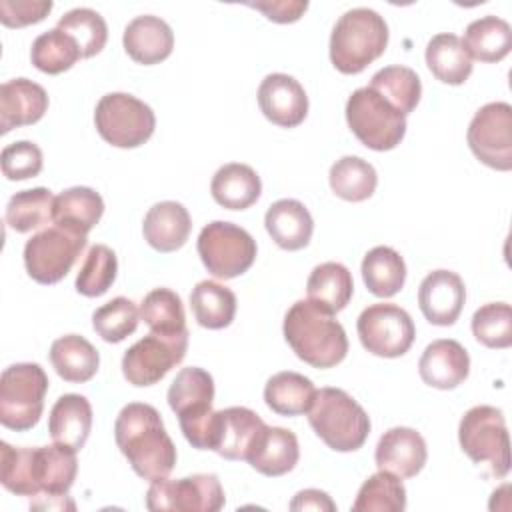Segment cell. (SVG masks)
I'll use <instances>...</instances> for the list:
<instances>
[{
	"label": "cell",
	"instance_id": "cell-1",
	"mask_svg": "<svg viewBox=\"0 0 512 512\" xmlns=\"http://www.w3.org/2000/svg\"><path fill=\"white\" fill-rule=\"evenodd\" d=\"M114 438L132 470L148 482L166 478L176 466V446L150 404H126L114 422Z\"/></svg>",
	"mask_w": 512,
	"mask_h": 512
},
{
	"label": "cell",
	"instance_id": "cell-2",
	"mask_svg": "<svg viewBox=\"0 0 512 512\" xmlns=\"http://www.w3.org/2000/svg\"><path fill=\"white\" fill-rule=\"evenodd\" d=\"M282 330L292 352L312 368H332L348 354V338L342 324L308 298L290 306Z\"/></svg>",
	"mask_w": 512,
	"mask_h": 512
},
{
	"label": "cell",
	"instance_id": "cell-3",
	"mask_svg": "<svg viewBox=\"0 0 512 512\" xmlns=\"http://www.w3.org/2000/svg\"><path fill=\"white\" fill-rule=\"evenodd\" d=\"M388 24L372 8L344 12L330 34V62L342 74H360L384 54Z\"/></svg>",
	"mask_w": 512,
	"mask_h": 512
},
{
	"label": "cell",
	"instance_id": "cell-4",
	"mask_svg": "<svg viewBox=\"0 0 512 512\" xmlns=\"http://www.w3.org/2000/svg\"><path fill=\"white\" fill-rule=\"evenodd\" d=\"M166 398L170 410L178 416L184 438L196 450H212L216 432L212 376L198 366L182 368L172 380Z\"/></svg>",
	"mask_w": 512,
	"mask_h": 512
},
{
	"label": "cell",
	"instance_id": "cell-5",
	"mask_svg": "<svg viewBox=\"0 0 512 512\" xmlns=\"http://www.w3.org/2000/svg\"><path fill=\"white\" fill-rule=\"evenodd\" d=\"M306 414L316 436L336 452H354L362 448L370 434L368 414L340 388L316 390Z\"/></svg>",
	"mask_w": 512,
	"mask_h": 512
},
{
	"label": "cell",
	"instance_id": "cell-6",
	"mask_svg": "<svg viewBox=\"0 0 512 512\" xmlns=\"http://www.w3.org/2000/svg\"><path fill=\"white\" fill-rule=\"evenodd\" d=\"M48 376L36 362H18L0 376V424L26 432L34 428L44 410Z\"/></svg>",
	"mask_w": 512,
	"mask_h": 512
},
{
	"label": "cell",
	"instance_id": "cell-7",
	"mask_svg": "<svg viewBox=\"0 0 512 512\" xmlns=\"http://www.w3.org/2000/svg\"><path fill=\"white\" fill-rule=\"evenodd\" d=\"M346 122L352 134L370 150L396 148L406 134V116L370 86L358 88L346 102Z\"/></svg>",
	"mask_w": 512,
	"mask_h": 512
},
{
	"label": "cell",
	"instance_id": "cell-8",
	"mask_svg": "<svg viewBox=\"0 0 512 512\" xmlns=\"http://www.w3.org/2000/svg\"><path fill=\"white\" fill-rule=\"evenodd\" d=\"M460 448L474 464H488L490 474L504 478L510 470V440L504 414L494 406L470 408L458 426Z\"/></svg>",
	"mask_w": 512,
	"mask_h": 512
},
{
	"label": "cell",
	"instance_id": "cell-9",
	"mask_svg": "<svg viewBox=\"0 0 512 512\" xmlns=\"http://www.w3.org/2000/svg\"><path fill=\"white\" fill-rule=\"evenodd\" d=\"M94 124L102 140L116 148L142 146L156 128L152 108L126 92L104 94L94 110Z\"/></svg>",
	"mask_w": 512,
	"mask_h": 512
},
{
	"label": "cell",
	"instance_id": "cell-10",
	"mask_svg": "<svg viewBox=\"0 0 512 512\" xmlns=\"http://www.w3.org/2000/svg\"><path fill=\"white\" fill-rule=\"evenodd\" d=\"M196 248L206 270L220 280L244 274L256 260V240L226 220L206 224L198 234Z\"/></svg>",
	"mask_w": 512,
	"mask_h": 512
},
{
	"label": "cell",
	"instance_id": "cell-11",
	"mask_svg": "<svg viewBox=\"0 0 512 512\" xmlns=\"http://www.w3.org/2000/svg\"><path fill=\"white\" fill-rule=\"evenodd\" d=\"M86 242L88 238L84 234L70 232L56 224L36 232L24 244V266L28 276L38 284L60 282L86 248Z\"/></svg>",
	"mask_w": 512,
	"mask_h": 512
},
{
	"label": "cell",
	"instance_id": "cell-12",
	"mask_svg": "<svg viewBox=\"0 0 512 512\" xmlns=\"http://www.w3.org/2000/svg\"><path fill=\"white\" fill-rule=\"evenodd\" d=\"M226 502L216 474H192L178 480L150 482L146 508L152 512H218Z\"/></svg>",
	"mask_w": 512,
	"mask_h": 512
},
{
	"label": "cell",
	"instance_id": "cell-13",
	"mask_svg": "<svg viewBox=\"0 0 512 512\" xmlns=\"http://www.w3.org/2000/svg\"><path fill=\"white\" fill-rule=\"evenodd\" d=\"M362 346L382 358H398L406 354L414 342L416 326L410 314L392 302L370 304L356 322Z\"/></svg>",
	"mask_w": 512,
	"mask_h": 512
},
{
	"label": "cell",
	"instance_id": "cell-14",
	"mask_svg": "<svg viewBox=\"0 0 512 512\" xmlns=\"http://www.w3.org/2000/svg\"><path fill=\"white\" fill-rule=\"evenodd\" d=\"M472 154L488 168L512 170V106L488 102L476 110L466 132Z\"/></svg>",
	"mask_w": 512,
	"mask_h": 512
},
{
	"label": "cell",
	"instance_id": "cell-15",
	"mask_svg": "<svg viewBox=\"0 0 512 512\" xmlns=\"http://www.w3.org/2000/svg\"><path fill=\"white\" fill-rule=\"evenodd\" d=\"M186 350L188 334L162 336L150 332L124 352L122 374L132 386H152L184 360Z\"/></svg>",
	"mask_w": 512,
	"mask_h": 512
},
{
	"label": "cell",
	"instance_id": "cell-16",
	"mask_svg": "<svg viewBox=\"0 0 512 512\" xmlns=\"http://www.w3.org/2000/svg\"><path fill=\"white\" fill-rule=\"evenodd\" d=\"M260 112L280 128H294L308 114V96L302 84L282 72L268 74L258 86Z\"/></svg>",
	"mask_w": 512,
	"mask_h": 512
},
{
	"label": "cell",
	"instance_id": "cell-17",
	"mask_svg": "<svg viewBox=\"0 0 512 512\" xmlns=\"http://www.w3.org/2000/svg\"><path fill=\"white\" fill-rule=\"evenodd\" d=\"M466 302L462 278L452 270H434L420 282L418 306L434 326H452Z\"/></svg>",
	"mask_w": 512,
	"mask_h": 512
},
{
	"label": "cell",
	"instance_id": "cell-18",
	"mask_svg": "<svg viewBox=\"0 0 512 512\" xmlns=\"http://www.w3.org/2000/svg\"><path fill=\"white\" fill-rule=\"evenodd\" d=\"M78 472L76 450L50 444L30 448V476L34 496H66L72 488Z\"/></svg>",
	"mask_w": 512,
	"mask_h": 512
},
{
	"label": "cell",
	"instance_id": "cell-19",
	"mask_svg": "<svg viewBox=\"0 0 512 512\" xmlns=\"http://www.w3.org/2000/svg\"><path fill=\"white\" fill-rule=\"evenodd\" d=\"M428 458V448L420 432L406 426L386 430L374 452L378 470H386L398 478L416 476Z\"/></svg>",
	"mask_w": 512,
	"mask_h": 512
},
{
	"label": "cell",
	"instance_id": "cell-20",
	"mask_svg": "<svg viewBox=\"0 0 512 512\" xmlns=\"http://www.w3.org/2000/svg\"><path fill=\"white\" fill-rule=\"evenodd\" d=\"M420 378L438 390L460 386L470 374V356L466 348L452 338L430 342L418 362Z\"/></svg>",
	"mask_w": 512,
	"mask_h": 512
},
{
	"label": "cell",
	"instance_id": "cell-21",
	"mask_svg": "<svg viewBox=\"0 0 512 512\" xmlns=\"http://www.w3.org/2000/svg\"><path fill=\"white\" fill-rule=\"evenodd\" d=\"M48 110L46 90L28 80L12 78L0 86V132L36 124Z\"/></svg>",
	"mask_w": 512,
	"mask_h": 512
},
{
	"label": "cell",
	"instance_id": "cell-22",
	"mask_svg": "<svg viewBox=\"0 0 512 512\" xmlns=\"http://www.w3.org/2000/svg\"><path fill=\"white\" fill-rule=\"evenodd\" d=\"M216 446L214 452L226 460H246L258 440L264 420L244 406L216 410Z\"/></svg>",
	"mask_w": 512,
	"mask_h": 512
},
{
	"label": "cell",
	"instance_id": "cell-23",
	"mask_svg": "<svg viewBox=\"0 0 512 512\" xmlns=\"http://www.w3.org/2000/svg\"><path fill=\"white\" fill-rule=\"evenodd\" d=\"M122 44L126 54L134 62L152 66L166 60L172 54L174 32L162 18L144 14L132 18L126 24Z\"/></svg>",
	"mask_w": 512,
	"mask_h": 512
},
{
	"label": "cell",
	"instance_id": "cell-24",
	"mask_svg": "<svg viewBox=\"0 0 512 512\" xmlns=\"http://www.w3.org/2000/svg\"><path fill=\"white\" fill-rule=\"evenodd\" d=\"M192 230V220L188 210L174 200L156 202L144 216L142 234L144 240L158 252L180 250Z\"/></svg>",
	"mask_w": 512,
	"mask_h": 512
},
{
	"label": "cell",
	"instance_id": "cell-25",
	"mask_svg": "<svg viewBox=\"0 0 512 512\" xmlns=\"http://www.w3.org/2000/svg\"><path fill=\"white\" fill-rule=\"evenodd\" d=\"M298 458L300 446L292 430L280 426H264L246 462L264 476H282L294 470Z\"/></svg>",
	"mask_w": 512,
	"mask_h": 512
},
{
	"label": "cell",
	"instance_id": "cell-26",
	"mask_svg": "<svg viewBox=\"0 0 512 512\" xmlns=\"http://www.w3.org/2000/svg\"><path fill=\"white\" fill-rule=\"evenodd\" d=\"M264 226L272 240L282 250L290 252L306 248L314 232V220L308 208L294 198H282L270 204L264 216Z\"/></svg>",
	"mask_w": 512,
	"mask_h": 512
},
{
	"label": "cell",
	"instance_id": "cell-27",
	"mask_svg": "<svg viewBox=\"0 0 512 512\" xmlns=\"http://www.w3.org/2000/svg\"><path fill=\"white\" fill-rule=\"evenodd\" d=\"M92 430V406L82 394H62L48 418V432L56 444L82 450Z\"/></svg>",
	"mask_w": 512,
	"mask_h": 512
},
{
	"label": "cell",
	"instance_id": "cell-28",
	"mask_svg": "<svg viewBox=\"0 0 512 512\" xmlns=\"http://www.w3.org/2000/svg\"><path fill=\"white\" fill-rule=\"evenodd\" d=\"M210 192L222 208L246 210L260 198L262 182L252 166L230 162L216 170L210 182Z\"/></svg>",
	"mask_w": 512,
	"mask_h": 512
},
{
	"label": "cell",
	"instance_id": "cell-29",
	"mask_svg": "<svg viewBox=\"0 0 512 512\" xmlns=\"http://www.w3.org/2000/svg\"><path fill=\"white\" fill-rule=\"evenodd\" d=\"M104 214L102 196L88 186H72L54 198L52 222L76 234H88Z\"/></svg>",
	"mask_w": 512,
	"mask_h": 512
},
{
	"label": "cell",
	"instance_id": "cell-30",
	"mask_svg": "<svg viewBox=\"0 0 512 512\" xmlns=\"http://www.w3.org/2000/svg\"><path fill=\"white\" fill-rule=\"evenodd\" d=\"M50 362L62 380L82 384L98 372L100 354L84 336L66 334L52 342Z\"/></svg>",
	"mask_w": 512,
	"mask_h": 512
},
{
	"label": "cell",
	"instance_id": "cell-31",
	"mask_svg": "<svg viewBox=\"0 0 512 512\" xmlns=\"http://www.w3.org/2000/svg\"><path fill=\"white\" fill-rule=\"evenodd\" d=\"M426 66L436 80L450 86L464 84L472 74V58L464 48L462 38L450 32L430 38L426 46Z\"/></svg>",
	"mask_w": 512,
	"mask_h": 512
},
{
	"label": "cell",
	"instance_id": "cell-32",
	"mask_svg": "<svg viewBox=\"0 0 512 512\" xmlns=\"http://www.w3.org/2000/svg\"><path fill=\"white\" fill-rule=\"evenodd\" d=\"M352 292H354L352 274L340 262L318 264L310 272L306 282L308 300L330 314L344 310L352 298Z\"/></svg>",
	"mask_w": 512,
	"mask_h": 512
},
{
	"label": "cell",
	"instance_id": "cell-33",
	"mask_svg": "<svg viewBox=\"0 0 512 512\" xmlns=\"http://www.w3.org/2000/svg\"><path fill=\"white\" fill-rule=\"evenodd\" d=\"M462 42L470 58L486 64L500 62L512 48V28L506 20L488 14L466 26Z\"/></svg>",
	"mask_w": 512,
	"mask_h": 512
},
{
	"label": "cell",
	"instance_id": "cell-34",
	"mask_svg": "<svg viewBox=\"0 0 512 512\" xmlns=\"http://www.w3.org/2000/svg\"><path fill=\"white\" fill-rule=\"evenodd\" d=\"M316 396V386L310 378L298 372H278L264 386L266 406L280 416L306 414Z\"/></svg>",
	"mask_w": 512,
	"mask_h": 512
},
{
	"label": "cell",
	"instance_id": "cell-35",
	"mask_svg": "<svg viewBox=\"0 0 512 512\" xmlns=\"http://www.w3.org/2000/svg\"><path fill=\"white\" fill-rule=\"evenodd\" d=\"M190 308L202 328L220 330L230 326L234 320L236 296L220 282L202 280L190 292Z\"/></svg>",
	"mask_w": 512,
	"mask_h": 512
},
{
	"label": "cell",
	"instance_id": "cell-36",
	"mask_svg": "<svg viewBox=\"0 0 512 512\" xmlns=\"http://www.w3.org/2000/svg\"><path fill=\"white\" fill-rule=\"evenodd\" d=\"M362 278L366 288L378 298L398 294L406 282V264L390 246H374L362 260Z\"/></svg>",
	"mask_w": 512,
	"mask_h": 512
},
{
	"label": "cell",
	"instance_id": "cell-37",
	"mask_svg": "<svg viewBox=\"0 0 512 512\" xmlns=\"http://www.w3.org/2000/svg\"><path fill=\"white\" fill-rule=\"evenodd\" d=\"M328 182L332 192L346 202L368 200L378 184V174L370 162L360 156H342L330 168Z\"/></svg>",
	"mask_w": 512,
	"mask_h": 512
},
{
	"label": "cell",
	"instance_id": "cell-38",
	"mask_svg": "<svg viewBox=\"0 0 512 512\" xmlns=\"http://www.w3.org/2000/svg\"><path fill=\"white\" fill-rule=\"evenodd\" d=\"M54 198L56 196H52V192L44 186L16 192L6 204L4 220L14 232L20 234L40 230L52 222Z\"/></svg>",
	"mask_w": 512,
	"mask_h": 512
},
{
	"label": "cell",
	"instance_id": "cell-39",
	"mask_svg": "<svg viewBox=\"0 0 512 512\" xmlns=\"http://www.w3.org/2000/svg\"><path fill=\"white\" fill-rule=\"evenodd\" d=\"M140 318L154 334H188L182 300L170 288H154L152 292H148L140 304Z\"/></svg>",
	"mask_w": 512,
	"mask_h": 512
},
{
	"label": "cell",
	"instance_id": "cell-40",
	"mask_svg": "<svg viewBox=\"0 0 512 512\" xmlns=\"http://www.w3.org/2000/svg\"><path fill=\"white\" fill-rule=\"evenodd\" d=\"M368 86L386 98L404 116H408L418 106L422 96V82L418 74L412 68L400 64L378 70Z\"/></svg>",
	"mask_w": 512,
	"mask_h": 512
},
{
	"label": "cell",
	"instance_id": "cell-41",
	"mask_svg": "<svg viewBox=\"0 0 512 512\" xmlns=\"http://www.w3.org/2000/svg\"><path fill=\"white\" fill-rule=\"evenodd\" d=\"M406 508V488L402 480L386 470H378L360 486L352 504L354 512H402Z\"/></svg>",
	"mask_w": 512,
	"mask_h": 512
},
{
	"label": "cell",
	"instance_id": "cell-42",
	"mask_svg": "<svg viewBox=\"0 0 512 512\" xmlns=\"http://www.w3.org/2000/svg\"><path fill=\"white\" fill-rule=\"evenodd\" d=\"M82 58L78 44L60 28L42 32L30 48L32 64L44 74H62Z\"/></svg>",
	"mask_w": 512,
	"mask_h": 512
},
{
	"label": "cell",
	"instance_id": "cell-43",
	"mask_svg": "<svg viewBox=\"0 0 512 512\" xmlns=\"http://www.w3.org/2000/svg\"><path fill=\"white\" fill-rule=\"evenodd\" d=\"M56 28L66 32L78 44L82 58H92L102 52L108 40L106 20L92 8H74L66 12Z\"/></svg>",
	"mask_w": 512,
	"mask_h": 512
},
{
	"label": "cell",
	"instance_id": "cell-44",
	"mask_svg": "<svg viewBox=\"0 0 512 512\" xmlns=\"http://www.w3.org/2000/svg\"><path fill=\"white\" fill-rule=\"evenodd\" d=\"M118 272V260L110 246L94 244L76 276V290L86 298H98L108 292Z\"/></svg>",
	"mask_w": 512,
	"mask_h": 512
},
{
	"label": "cell",
	"instance_id": "cell-45",
	"mask_svg": "<svg viewBox=\"0 0 512 512\" xmlns=\"http://www.w3.org/2000/svg\"><path fill=\"white\" fill-rule=\"evenodd\" d=\"M138 320L140 312L136 304L126 296L112 298L92 314V326L96 334L110 344L122 342L124 338L134 334L138 328Z\"/></svg>",
	"mask_w": 512,
	"mask_h": 512
},
{
	"label": "cell",
	"instance_id": "cell-46",
	"mask_svg": "<svg viewBox=\"0 0 512 512\" xmlns=\"http://www.w3.org/2000/svg\"><path fill=\"white\" fill-rule=\"evenodd\" d=\"M472 334L486 348L512 346V308L506 302H488L472 316Z\"/></svg>",
	"mask_w": 512,
	"mask_h": 512
},
{
	"label": "cell",
	"instance_id": "cell-47",
	"mask_svg": "<svg viewBox=\"0 0 512 512\" xmlns=\"http://www.w3.org/2000/svg\"><path fill=\"white\" fill-rule=\"evenodd\" d=\"M42 150L30 140H18L2 148L0 166L8 180H28L42 170Z\"/></svg>",
	"mask_w": 512,
	"mask_h": 512
},
{
	"label": "cell",
	"instance_id": "cell-48",
	"mask_svg": "<svg viewBox=\"0 0 512 512\" xmlns=\"http://www.w3.org/2000/svg\"><path fill=\"white\" fill-rule=\"evenodd\" d=\"M50 0H0V22L8 28H22L42 22L50 10Z\"/></svg>",
	"mask_w": 512,
	"mask_h": 512
},
{
	"label": "cell",
	"instance_id": "cell-49",
	"mask_svg": "<svg viewBox=\"0 0 512 512\" xmlns=\"http://www.w3.org/2000/svg\"><path fill=\"white\" fill-rule=\"evenodd\" d=\"M248 6L256 8L268 20L278 24L296 22L308 10L306 0H264V2H248Z\"/></svg>",
	"mask_w": 512,
	"mask_h": 512
},
{
	"label": "cell",
	"instance_id": "cell-50",
	"mask_svg": "<svg viewBox=\"0 0 512 512\" xmlns=\"http://www.w3.org/2000/svg\"><path fill=\"white\" fill-rule=\"evenodd\" d=\"M290 510H326V512H334L336 510V504L332 502V498L322 492V490H316V488H306V490H300L294 500L290 502Z\"/></svg>",
	"mask_w": 512,
	"mask_h": 512
}]
</instances>
